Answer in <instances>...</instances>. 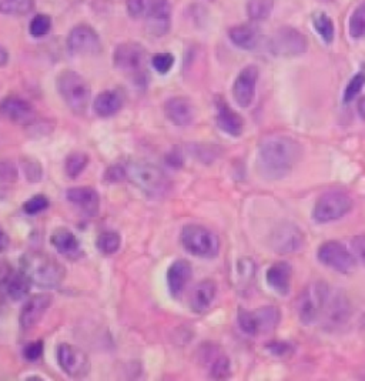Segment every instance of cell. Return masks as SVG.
<instances>
[{
	"label": "cell",
	"mask_w": 365,
	"mask_h": 381,
	"mask_svg": "<svg viewBox=\"0 0 365 381\" xmlns=\"http://www.w3.org/2000/svg\"><path fill=\"white\" fill-rule=\"evenodd\" d=\"M302 159V146L291 136L271 135L260 141L257 167L260 175L269 180L289 176Z\"/></svg>",
	"instance_id": "1"
},
{
	"label": "cell",
	"mask_w": 365,
	"mask_h": 381,
	"mask_svg": "<svg viewBox=\"0 0 365 381\" xmlns=\"http://www.w3.org/2000/svg\"><path fill=\"white\" fill-rule=\"evenodd\" d=\"M22 271L32 284L43 289H56L65 280L63 264L43 251H29L22 257Z\"/></svg>",
	"instance_id": "2"
},
{
	"label": "cell",
	"mask_w": 365,
	"mask_h": 381,
	"mask_svg": "<svg viewBox=\"0 0 365 381\" xmlns=\"http://www.w3.org/2000/svg\"><path fill=\"white\" fill-rule=\"evenodd\" d=\"M113 63L114 68L136 86L145 88L147 84V52L136 41H126V43L118 45L113 53Z\"/></svg>",
	"instance_id": "3"
},
{
	"label": "cell",
	"mask_w": 365,
	"mask_h": 381,
	"mask_svg": "<svg viewBox=\"0 0 365 381\" xmlns=\"http://www.w3.org/2000/svg\"><path fill=\"white\" fill-rule=\"evenodd\" d=\"M127 179L149 197L160 199L165 197L171 187V182L160 167L146 163L133 162L126 166Z\"/></svg>",
	"instance_id": "4"
},
{
	"label": "cell",
	"mask_w": 365,
	"mask_h": 381,
	"mask_svg": "<svg viewBox=\"0 0 365 381\" xmlns=\"http://www.w3.org/2000/svg\"><path fill=\"white\" fill-rule=\"evenodd\" d=\"M56 86L60 97L73 113L83 115L87 110L92 99V88L82 75L65 70L57 76Z\"/></svg>",
	"instance_id": "5"
},
{
	"label": "cell",
	"mask_w": 365,
	"mask_h": 381,
	"mask_svg": "<svg viewBox=\"0 0 365 381\" xmlns=\"http://www.w3.org/2000/svg\"><path fill=\"white\" fill-rule=\"evenodd\" d=\"M330 291V286L324 282H313L301 291L295 303V311L304 326H311L321 320Z\"/></svg>",
	"instance_id": "6"
},
{
	"label": "cell",
	"mask_w": 365,
	"mask_h": 381,
	"mask_svg": "<svg viewBox=\"0 0 365 381\" xmlns=\"http://www.w3.org/2000/svg\"><path fill=\"white\" fill-rule=\"evenodd\" d=\"M180 242L186 251L198 259H214L220 253L218 236L205 226H185L180 233Z\"/></svg>",
	"instance_id": "7"
},
{
	"label": "cell",
	"mask_w": 365,
	"mask_h": 381,
	"mask_svg": "<svg viewBox=\"0 0 365 381\" xmlns=\"http://www.w3.org/2000/svg\"><path fill=\"white\" fill-rule=\"evenodd\" d=\"M354 207V200L342 190H331L315 202L313 219L318 224H327L347 216Z\"/></svg>",
	"instance_id": "8"
},
{
	"label": "cell",
	"mask_w": 365,
	"mask_h": 381,
	"mask_svg": "<svg viewBox=\"0 0 365 381\" xmlns=\"http://www.w3.org/2000/svg\"><path fill=\"white\" fill-rule=\"evenodd\" d=\"M238 326L249 335H260L271 333L281 320V313L275 306H264L254 311L244 309L238 310Z\"/></svg>",
	"instance_id": "9"
},
{
	"label": "cell",
	"mask_w": 365,
	"mask_h": 381,
	"mask_svg": "<svg viewBox=\"0 0 365 381\" xmlns=\"http://www.w3.org/2000/svg\"><path fill=\"white\" fill-rule=\"evenodd\" d=\"M267 48L273 56L295 57L306 53L309 41L300 30L290 26H284L273 33Z\"/></svg>",
	"instance_id": "10"
},
{
	"label": "cell",
	"mask_w": 365,
	"mask_h": 381,
	"mask_svg": "<svg viewBox=\"0 0 365 381\" xmlns=\"http://www.w3.org/2000/svg\"><path fill=\"white\" fill-rule=\"evenodd\" d=\"M317 259L320 260L321 264L342 274L350 273L357 263L351 250H348L340 242L322 243L318 247Z\"/></svg>",
	"instance_id": "11"
},
{
	"label": "cell",
	"mask_w": 365,
	"mask_h": 381,
	"mask_svg": "<svg viewBox=\"0 0 365 381\" xmlns=\"http://www.w3.org/2000/svg\"><path fill=\"white\" fill-rule=\"evenodd\" d=\"M351 317V303L346 294L340 290H331L330 297L324 309L321 322L326 330H338L346 326Z\"/></svg>",
	"instance_id": "12"
},
{
	"label": "cell",
	"mask_w": 365,
	"mask_h": 381,
	"mask_svg": "<svg viewBox=\"0 0 365 381\" xmlns=\"http://www.w3.org/2000/svg\"><path fill=\"white\" fill-rule=\"evenodd\" d=\"M67 48L72 55L94 56L101 52V40L92 26L82 23L70 30L67 37Z\"/></svg>",
	"instance_id": "13"
},
{
	"label": "cell",
	"mask_w": 365,
	"mask_h": 381,
	"mask_svg": "<svg viewBox=\"0 0 365 381\" xmlns=\"http://www.w3.org/2000/svg\"><path fill=\"white\" fill-rule=\"evenodd\" d=\"M57 362L60 369L73 378L85 377L90 370V360L87 354L79 347L67 343L59 344Z\"/></svg>",
	"instance_id": "14"
},
{
	"label": "cell",
	"mask_w": 365,
	"mask_h": 381,
	"mask_svg": "<svg viewBox=\"0 0 365 381\" xmlns=\"http://www.w3.org/2000/svg\"><path fill=\"white\" fill-rule=\"evenodd\" d=\"M146 30L153 37H163L171 28V6L169 0H149Z\"/></svg>",
	"instance_id": "15"
},
{
	"label": "cell",
	"mask_w": 365,
	"mask_h": 381,
	"mask_svg": "<svg viewBox=\"0 0 365 381\" xmlns=\"http://www.w3.org/2000/svg\"><path fill=\"white\" fill-rule=\"evenodd\" d=\"M258 75V68L254 65H249L236 77L233 83V97L240 108L247 109L253 104L255 97Z\"/></svg>",
	"instance_id": "16"
},
{
	"label": "cell",
	"mask_w": 365,
	"mask_h": 381,
	"mask_svg": "<svg viewBox=\"0 0 365 381\" xmlns=\"http://www.w3.org/2000/svg\"><path fill=\"white\" fill-rule=\"evenodd\" d=\"M52 304V297L46 293L34 294L25 303L19 314V324L23 330H30L43 319Z\"/></svg>",
	"instance_id": "17"
},
{
	"label": "cell",
	"mask_w": 365,
	"mask_h": 381,
	"mask_svg": "<svg viewBox=\"0 0 365 381\" xmlns=\"http://www.w3.org/2000/svg\"><path fill=\"white\" fill-rule=\"evenodd\" d=\"M270 243L274 251L280 254H290L302 247L304 235L297 226L286 223L274 230Z\"/></svg>",
	"instance_id": "18"
},
{
	"label": "cell",
	"mask_w": 365,
	"mask_h": 381,
	"mask_svg": "<svg viewBox=\"0 0 365 381\" xmlns=\"http://www.w3.org/2000/svg\"><path fill=\"white\" fill-rule=\"evenodd\" d=\"M193 276V268L187 260H176L173 262L166 273L167 289L171 294V297L180 299L182 293L186 291Z\"/></svg>",
	"instance_id": "19"
},
{
	"label": "cell",
	"mask_w": 365,
	"mask_h": 381,
	"mask_svg": "<svg viewBox=\"0 0 365 381\" xmlns=\"http://www.w3.org/2000/svg\"><path fill=\"white\" fill-rule=\"evenodd\" d=\"M216 121L218 129L231 137H238L244 132V120L225 99H218L216 103Z\"/></svg>",
	"instance_id": "20"
},
{
	"label": "cell",
	"mask_w": 365,
	"mask_h": 381,
	"mask_svg": "<svg viewBox=\"0 0 365 381\" xmlns=\"http://www.w3.org/2000/svg\"><path fill=\"white\" fill-rule=\"evenodd\" d=\"M66 199L70 204L82 211L83 215L93 217L100 207V196L98 192L89 186L72 187L66 192Z\"/></svg>",
	"instance_id": "21"
},
{
	"label": "cell",
	"mask_w": 365,
	"mask_h": 381,
	"mask_svg": "<svg viewBox=\"0 0 365 381\" xmlns=\"http://www.w3.org/2000/svg\"><path fill=\"white\" fill-rule=\"evenodd\" d=\"M165 113L167 119L178 127H187L194 120V106L189 97L174 96L165 104Z\"/></svg>",
	"instance_id": "22"
},
{
	"label": "cell",
	"mask_w": 365,
	"mask_h": 381,
	"mask_svg": "<svg viewBox=\"0 0 365 381\" xmlns=\"http://www.w3.org/2000/svg\"><path fill=\"white\" fill-rule=\"evenodd\" d=\"M217 286L213 280L200 282L189 295V304L193 313L205 314L216 300Z\"/></svg>",
	"instance_id": "23"
},
{
	"label": "cell",
	"mask_w": 365,
	"mask_h": 381,
	"mask_svg": "<svg viewBox=\"0 0 365 381\" xmlns=\"http://www.w3.org/2000/svg\"><path fill=\"white\" fill-rule=\"evenodd\" d=\"M0 112L16 123H28L34 117V108L32 103L19 96L5 97L0 103Z\"/></svg>",
	"instance_id": "24"
},
{
	"label": "cell",
	"mask_w": 365,
	"mask_h": 381,
	"mask_svg": "<svg viewBox=\"0 0 365 381\" xmlns=\"http://www.w3.org/2000/svg\"><path fill=\"white\" fill-rule=\"evenodd\" d=\"M50 243L62 256L67 259H77L82 254V247L74 233L67 227H57L50 236Z\"/></svg>",
	"instance_id": "25"
},
{
	"label": "cell",
	"mask_w": 365,
	"mask_h": 381,
	"mask_svg": "<svg viewBox=\"0 0 365 381\" xmlns=\"http://www.w3.org/2000/svg\"><path fill=\"white\" fill-rule=\"evenodd\" d=\"M266 280L270 289L281 295H286L291 290L293 267L287 262L274 263L266 273Z\"/></svg>",
	"instance_id": "26"
},
{
	"label": "cell",
	"mask_w": 365,
	"mask_h": 381,
	"mask_svg": "<svg viewBox=\"0 0 365 381\" xmlns=\"http://www.w3.org/2000/svg\"><path fill=\"white\" fill-rule=\"evenodd\" d=\"M231 43L242 50H254L261 40V32L254 23H244L233 26L229 30Z\"/></svg>",
	"instance_id": "27"
},
{
	"label": "cell",
	"mask_w": 365,
	"mask_h": 381,
	"mask_svg": "<svg viewBox=\"0 0 365 381\" xmlns=\"http://www.w3.org/2000/svg\"><path fill=\"white\" fill-rule=\"evenodd\" d=\"M125 97L118 90H103L93 101V110L98 117H110L121 110Z\"/></svg>",
	"instance_id": "28"
},
{
	"label": "cell",
	"mask_w": 365,
	"mask_h": 381,
	"mask_svg": "<svg viewBox=\"0 0 365 381\" xmlns=\"http://www.w3.org/2000/svg\"><path fill=\"white\" fill-rule=\"evenodd\" d=\"M30 286L32 282L22 270L9 273L3 279L5 291L13 302H20L26 299L30 293Z\"/></svg>",
	"instance_id": "29"
},
{
	"label": "cell",
	"mask_w": 365,
	"mask_h": 381,
	"mask_svg": "<svg viewBox=\"0 0 365 381\" xmlns=\"http://www.w3.org/2000/svg\"><path fill=\"white\" fill-rule=\"evenodd\" d=\"M313 26L315 29V32L320 35V37L326 41L327 45L333 43L334 40V33H335V29H334V23H333V19L324 12H315L313 13Z\"/></svg>",
	"instance_id": "30"
},
{
	"label": "cell",
	"mask_w": 365,
	"mask_h": 381,
	"mask_svg": "<svg viewBox=\"0 0 365 381\" xmlns=\"http://www.w3.org/2000/svg\"><path fill=\"white\" fill-rule=\"evenodd\" d=\"M120 246H121V237L117 231H113V230L101 231L96 240L97 250L101 254H105V256H112V254H116L118 251Z\"/></svg>",
	"instance_id": "31"
},
{
	"label": "cell",
	"mask_w": 365,
	"mask_h": 381,
	"mask_svg": "<svg viewBox=\"0 0 365 381\" xmlns=\"http://www.w3.org/2000/svg\"><path fill=\"white\" fill-rule=\"evenodd\" d=\"M89 164V156L85 152H73L66 157L65 172L70 179H77Z\"/></svg>",
	"instance_id": "32"
},
{
	"label": "cell",
	"mask_w": 365,
	"mask_h": 381,
	"mask_svg": "<svg viewBox=\"0 0 365 381\" xmlns=\"http://www.w3.org/2000/svg\"><path fill=\"white\" fill-rule=\"evenodd\" d=\"M273 6L274 0H249L247 14L253 22H261L271 14Z\"/></svg>",
	"instance_id": "33"
},
{
	"label": "cell",
	"mask_w": 365,
	"mask_h": 381,
	"mask_svg": "<svg viewBox=\"0 0 365 381\" xmlns=\"http://www.w3.org/2000/svg\"><path fill=\"white\" fill-rule=\"evenodd\" d=\"M348 30L353 39H365V0L353 12L350 17Z\"/></svg>",
	"instance_id": "34"
},
{
	"label": "cell",
	"mask_w": 365,
	"mask_h": 381,
	"mask_svg": "<svg viewBox=\"0 0 365 381\" xmlns=\"http://www.w3.org/2000/svg\"><path fill=\"white\" fill-rule=\"evenodd\" d=\"M365 86V66L361 68L348 81L346 90H344L342 101L344 103H351L357 99V96L362 92V88Z\"/></svg>",
	"instance_id": "35"
},
{
	"label": "cell",
	"mask_w": 365,
	"mask_h": 381,
	"mask_svg": "<svg viewBox=\"0 0 365 381\" xmlns=\"http://www.w3.org/2000/svg\"><path fill=\"white\" fill-rule=\"evenodd\" d=\"M34 8V0H0V10L8 14L25 16Z\"/></svg>",
	"instance_id": "36"
},
{
	"label": "cell",
	"mask_w": 365,
	"mask_h": 381,
	"mask_svg": "<svg viewBox=\"0 0 365 381\" xmlns=\"http://www.w3.org/2000/svg\"><path fill=\"white\" fill-rule=\"evenodd\" d=\"M231 374V367H230V360L225 355L220 354L213 357L211 363H210V375L214 380H226Z\"/></svg>",
	"instance_id": "37"
},
{
	"label": "cell",
	"mask_w": 365,
	"mask_h": 381,
	"mask_svg": "<svg viewBox=\"0 0 365 381\" xmlns=\"http://www.w3.org/2000/svg\"><path fill=\"white\" fill-rule=\"evenodd\" d=\"M52 29V19L48 14H36L29 26V32L34 39L45 37Z\"/></svg>",
	"instance_id": "38"
},
{
	"label": "cell",
	"mask_w": 365,
	"mask_h": 381,
	"mask_svg": "<svg viewBox=\"0 0 365 381\" xmlns=\"http://www.w3.org/2000/svg\"><path fill=\"white\" fill-rule=\"evenodd\" d=\"M152 66L158 75H167L174 66V56L171 53H156L152 57Z\"/></svg>",
	"instance_id": "39"
},
{
	"label": "cell",
	"mask_w": 365,
	"mask_h": 381,
	"mask_svg": "<svg viewBox=\"0 0 365 381\" xmlns=\"http://www.w3.org/2000/svg\"><path fill=\"white\" fill-rule=\"evenodd\" d=\"M48 207H49V199L43 195H36L23 204V210L28 215H32V216L42 213V211L46 210Z\"/></svg>",
	"instance_id": "40"
},
{
	"label": "cell",
	"mask_w": 365,
	"mask_h": 381,
	"mask_svg": "<svg viewBox=\"0 0 365 381\" xmlns=\"http://www.w3.org/2000/svg\"><path fill=\"white\" fill-rule=\"evenodd\" d=\"M147 5H149V0H127L126 9L132 19L138 20V19L146 16Z\"/></svg>",
	"instance_id": "41"
},
{
	"label": "cell",
	"mask_w": 365,
	"mask_h": 381,
	"mask_svg": "<svg viewBox=\"0 0 365 381\" xmlns=\"http://www.w3.org/2000/svg\"><path fill=\"white\" fill-rule=\"evenodd\" d=\"M255 264L251 259H241L238 262V277L242 283H250L254 279Z\"/></svg>",
	"instance_id": "42"
},
{
	"label": "cell",
	"mask_w": 365,
	"mask_h": 381,
	"mask_svg": "<svg viewBox=\"0 0 365 381\" xmlns=\"http://www.w3.org/2000/svg\"><path fill=\"white\" fill-rule=\"evenodd\" d=\"M127 179V172H126V167L121 166V164H113L110 166L106 173H105V182L110 183V184H116V183H120Z\"/></svg>",
	"instance_id": "43"
},
{
	"label": "cell",
	"mask_w": 365,
	"mask_h": 381,
	"mask_svg": "<svg viewBox=\"0 0 365 381\" xmlns=\"http://www.w3.org/2000/svg\"><path fill=\"white\" fill-rule=\"evenodd\" d=\"M43 342H32L25 346L23 349V357L28 360V362H36L43 354Z\"/></svg>",
	"instance_id": "44"
},
{
	"label": "cell",
	"mask_w": 365,
	"mask_h": 381,
	"mask_svg": "<svg viewBox=\"0 0 365 381\" xmlns=\"http://www.w3.org/2000/svg\"><path fill=\"white\" fill-rule=\"evenodd\" d=\"M351 253L357 263L365 266V236H357L351 240Z\"/></svg>",
	"instance_id": "45"
},
{
	"label": "cell",
	"mask_w": 365,
	"mask_h": 381,
	"mask_svg": "<svg viewBox=\"0 0 365 381\" xmlns=\"http://www.w3.org/2000/svg\"><path fill=\"white\" fill-rule=\"evenodd\" d=\"M23 170L26 173L28 180H30L33 183L42 179V166L32 159L23 162Z\"/></svg>",
	"instance_id": "46"
},
{
	"label": "cell",
	"mask_w": 365,
	"mask_h": 381,
	"mask_svg": "<svg viewBox=\"0 0 365 381\" xmlns=\"http://www.w3.org/2000/svg\"><path fill=\"white\" fill-rule=\"evenodd\" d=\"M269 351L274 355H287V354H291L294 351V347L289 343V342H273L271 344L267 346Z\"/></svg>",
	"instance_id": "47"
},
{
	"label": "cell",
	"mask_w": 365,
	"mask_h": 381,
	"mask_svg": "<svg viewBox=\"0 0 365 381\" xmlns=\"http://www.w3.org/2000/svg\"><path fill=\"white\" fill-rule=\"evenodd\" d=\"M166 163L171 167V168H180L185 163V157H182L181 152L178 147H174L167 155H166Z\"/></svg>",
	"instance_id": "48"
},
{
	"label": "cell",
	"mask_w": 365,
	"mask_h": 381,
	"mask_svg": "<svg viewBox=\"0 0 365 381\" xmlns=\"http://www.w3.org/2000/svg\"><path fill=\"white\" fill-rule=\"evenodd\" d=\"M8 60H9V53L2 45H0V68H3L8 63Z\"/></svg>",
	"instance_id": "49"
},
{
	"label": "cell",
	"mask_w": 365,
	"mask_h": 381,
	"mask_svg": "<svg viewBox=\"0 0 365 381\" xmlns=\"http://www.w3.org/2000/svg\"><path fill=\"white\" fill-rule=\"evenodd\" d=\"M357 110H358V115L361 116V119L365 120V96H362L357 104Z\"/></svg>",
	"instance_id": "50"
},
{
	"label": "cell",
	"mask_w": 365,
	"mask_h": 381,
	"mask_svg": "<svg viewBox=\"0 0 365 381\" xmlns=\"http://www.w3.org/2000/svg\"><path fill=\"white\" fill-rule=\"evenodd\" d=\"M5 244H6V236L3 235L2 228H0V250H2L5 247Z\"/></svg>",
	"instance_id": "51"
}]
</instances>
